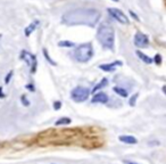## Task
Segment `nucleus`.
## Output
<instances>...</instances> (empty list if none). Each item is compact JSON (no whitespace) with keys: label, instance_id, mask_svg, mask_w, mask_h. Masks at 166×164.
Listing matches in <instances>:
<instances>
[{"label":"nucleus","instance_id":"1","mask_svg":"<svg viewBox=\"0 0 166 164\" xmlns=\"http://www.w3.org/2000/svg\"><path fill=\"white\" fill-rule=\"evenodd\" d=\"M101 17V13L96 8H78L66 12L62 16V22L66 25H88L94 28Z\"/></svg>","mask_w":166,"mask_h":164},{"label":"nucleus","instance_id":"2","mask_svg":"<svg viewBox=\"0 0 166 164\" xmlns=\"http://www.w3.org/2000/svg\"><path fill=\"white\" fill-rule=\"evenodd\" d=\"M97 40L106 49H114L115 46V31L108 23H101L97 30Z\"/></svg>","mask_w":166,"mask_h":164},{"label":"nucleus","instance_id":"3","mask_svg":"<svg viewBox=\"0 0 166 164\" xmlns=\"http://www.w3.org/2000/svg\"><path fill=\"white\" fill-rule=\"evenodd\" d=\"M74 58L79 63H87L94 56V48L91 44H83L75 48L74 50Z\"/></svg>","mask_w":166,"mask_h":164},{"label":"nucleus","instance_id":"4","mask_svg":"<svg viewBox=\"0 0 166 164\" xmlns=\"http://www.w3.org/2000/svg\"><path fill=\"white\" fill-rule=\"evenodd\" d=\"M89 96H90V90L84 87H75L71 91V97L76 103H82V102L87 100Z\"/></svg>","mask_w":166,"mask_h":164},{"label":"nucleus","instance_id":"5","mask_svg":"<svg viewBox=\"0 0 166 164\" xmlns=\"http://www.w3.org/2000/svg\"><path fill=\"white\" fill-rule=\"evenodd\" d=\"M108 15L114 18L116 22L121 23V24H129V18L128 16L123 13L122 10H120L118 8H108L107 9Z\"/></svg>","mask_w":166,"mask_h":164},{"label":"nucleus","instance_id":"6","mask_svg":"<svg viewBox=\"0 0 166 164\" xmlns=\"http://www.w3.org/2000/svg\"><path fill=\"white\" fill-rule=\"evenodd\" d=\"M133 41H134V46L137 48H146L147 46L149 45V39H148V37L144 33H141V32H137L136 33Z\"/></svg>","mask_w":166,"mask_h":164},{"label":"nucleus","instance_id":"7","mask_svg":"<svg viewBox=\"0 0 166 164\" xmlns=\"http://www.w3.org/2000/svg\"><path fill=\"white\" fill-rule=\"evenodd\" d=\"M109 98L108 96L105 94V92H97L96 95H94V97H92V103H99V104H106V103H108Z\"/></svg>","mask_w":166,"mask_h":164},{"label":"nucleus","instance_id":"8","mask_svg":"<svg viewBox=\"0 0 166 164\" xmlns=\"http://www.w3.org/2000/svg\"><path fill=\"white\" fill-rule=\"evenodd\" d=\"M122 65V62H114V63H109V64H102V65H99V68L105 71V72H113L115 71V68L117 66H121Z\"/></svg>","mask_w":166,"mask_h":164},{"label":"nucleus","instance_id":"9","mask_svg":"<svg viewBox=\"0 0 166 164\" xmlns=\"http://www.w3.org/2000/svg\"><path fill=\"white\" fill-rule=\"evenodd\" d=\"M39 24L40 22L39 21H34V22H32L30 25H28L26 28H25V30H24V34H25V37H30L31 34H32V32H34L36 30V28L39 26Z\"/></svg>","mask_w":166,"mask_h":164},{"label":"nucleus","instance_id":"10","mask_svg":"<svg viewBox=\"0 0 166 164\" xmlns=\"http://www.w3.org/2000/svg\"><path fill=\"white\" fill-rule=\"evenodd\" d=\"M118 139H120V142H124V144H129V145H134V144L138 142L136 137H133V136H126V134L120 136Z\"/></svg>","mask_w":166,"mask_h":164},{"label":"nucleus","instance_id":"11","mask_svg":"<svg viewBox=\"0 0 166 164\" xmlns=\"http://www.w3.org/2000/svg\"><path fill=\"white\" fill-rule=\"evenodd\" d=\"M136 54L138 55V57L140 58V60H142L144 63H146V64H152V60L149 57V56H147V55H144L142 52H140V50H137L136 52Z\"/></svg>","mask_w":166,"mask_h":164},{"label":"nucleus","instance_id":"12","mask_svg":"<svg viewBox=\"0 0 166 164\" xmlns=\"http://www.w3.org/2000/svg\"><path fill=\"white\" fill-rule=\"evenodd\" d=\"M113 90L115 91V94H117L118 96H121V97H128L129 96V92L126 91V89H124V88H121V87H114Z\"/></svg>","mask_w":166,"mask_h":164},{"label":"nucleus","instance_id":"13","mask_svg":"<svg viewBox=\"0 0 166 164\" xmlns=\"http://www.w3.org/2000/svg\"><path fill=\"white\" fill-rule=\"evenodd\" d=\"M72 121L70 118H60V119L55 122V126H66V124H70Z\"/></svg>","mask_w":166,"mask_h":164},{"label":"nucleus","instance_id":"14","mask_svg":"<svg viewBox=\"0 0 166 164\" xmlns=\"http://www.w3.org/2000/svg\"><path fill=\"white\" fill-rule=\"evenodd\" d=\"M107 81H108V80H107L106 78H104V79H102V80H101V81L99 82V83H98L96 87H94V89H92V92H96V91H98V90L101 89V88L106 87V86H107Z\"/></svg>","mask_w":166,"mask_h":164},{"label":"nucleus","instance_id":"15","mask_svg":"<svg viewBox=\"0 0 166 164\" xmlns=\"http://www.w3.org/2000/svg\"><path fill=\"white\" fill-rule=\"evenodd\" d=\"M58 46L59 47H67V48H71V47H74L75 46V44H73V42H71V41H59L58 42Z\"/></svg>","mask_w":166,"mask_h":164},{"label":"nucleus","instance_id":"16","mask_svg":"<svg viewBox=\"0 0 166 164\" xmlns=\"http://www.w3.org/2000/svg\"><path fill=\"white\" fill-rule=\"evenodd\" d=\"M43 55H44V58H46V60H48V62L50 63L51 65H56V63H55L54 60H51V58H50V56H49V54H48V52H47L46 49H43Z\"/></svg>","mask_w":166,"mask_h":164},{"label":"nucleus","instance_id":"17","mask_svg":"<svg viewBox=\"0 0 166 164\" xmlns=\"http://www.w3.org/2000/svg\"><path fill=\"white\" fill-rule=\"evenodd\" d=\"M12 78H13V71H10V72H8L7 75H6V78H5V83L8 84L9 81L12 80Z\"/></svg>","mask_w":166,"mask_h":164},{"label":"nucleus","instance_id":"18","mask_svg":"<svg viewBox=\"0 0 166 164\" xmlns=\"http://www.w3.org/2000/svg\"><path fill=\"white\" fill-rule=\"evenodd\" d=\"M138 96H139V94H134V95L131 97V99H130V105H131V106H134V104H136V99L138 98Z\"/></svg>","mask_w":166,"mask_h":164},{"label":"nucleus","instance_id":"19","mask_svg":"<svg viewBox=\"0 0 166 164\" xmlns=\"http://www.w3.org/2000/svg\"><path fill=\"white\" fill-rule=\"evenodd\" d=\"M155 62H156V64H162V57H160V55L159 54H156V56H155Z\"/></svg>","mask_w":166,"mask_h":164},{"label":"nucleus","instance_id":"20","mask_svg":"<svg viewBox=\"0 0 166 164\" xmlns=\"http://www.w3.org/2000/svg\"><path fill=\"white\" fill-rule=\"evenodd\" d=\"M21 99H22V103H23V105L24 106H29L30 105V102H28V99H26V97L23 95L22 97H21Z\"/></svg>","mask_w":166,"mask_h":164},{"label":"nucleus","instance_id":"21","mask_svg":"<svg viewBox=\"0 0 166 164\" xmlns=\"http://www.w3.org/2000/svg\"><path fill=\"white\" fill-rule=\"evenodd\" d=\"M60 107H62V103H60V102H55V103H54V108H55V110H59Z\"/></svg>","mask_w":166,"mask_h":164},{"label":"nucleus","instance_id":"22","mask_svg":"<svg viewBox=\"0 0 166 164\" xmlns=\"http://www.w3.org/2000/svg\"><path fill=\"white\" fill-rule=\"evenodd\" d=\"M5 97V95H4V92H2V88L0 87V98H4Z\"/></svg>","mask_w":166,"mask_h":164},{"label":"nucleus","instance_id":"23","mask_svg":"<svg viewBox=\"0 0 166 164\" xmlns=\"http://www.w3.org/2000/svg\"><path fill=\"white\" fill-rule=\"evenodd\" d=\"M124 163L125 164H138V163H134V162H131V161H125Z\"/></svg>","mask_w":166,"mask_h":164},{"label":"nucleus","instance_id":"24","mask_svg":"<svg viewBox=\"0 0 166 164\" xmlns=\"http://www.w3.org/2000/svg\"><path fill=\"white\" fill-rule=\"evenodd\" d=\"M113 1H115V2H118V1H120V0H113Z\"/></svg>","mask_w":166,"mask_h":164}]
</instances>
